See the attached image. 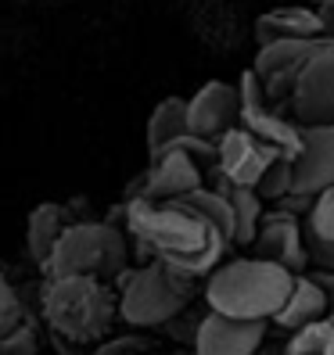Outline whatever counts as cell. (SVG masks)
Instances as JSON below:
<instances>
[{
  "label": "cell",
  "instance_id": "cell-16",
  "mask_svg": "<svg viewBox=\"0 0 334 355\" xmlns=\"http://www.w3.org/2000/svg\"><path fill=\"white\" fill-rule=\"evenodd\" d=\"M327 309H331V295H327V291L312 280V277H299V273H295L287 298H284V305L274 312V320H277L284 330H299V327H306V323H312V320L327 316Z\"/></svg>",
  "mask_w": 334,
  "mask_h": 355
},
{
  "label": "cell",
  "instance_id": "cell-25",
  "mask_svg": "<svg viewBox=\"0 0 334 355\" xmlns=\"http://www.w3.org/2000/svg\"><path fill=\"white\" fill-rule=\"evenodd\" d=\"M306 262L320 266V273H334V241L306 237Z\"/></svg>",
  "mask_w": 334,
  "mask_h": 355
},
{
  "label": "cell",
  "instance_id": "cell-14",
  "mask_svg": "<svg viewBox=\"0 0 334 355\" xmlns=\"http://www.w3.org/2000/svg\"><path fill=\"white\" fill-rule=\"evenodd\" d=\"M252 244H256L259 259L284 266L287 273H299V269L306 266V234H302L299 219L287 216V212L262 216Z\"/></svg>",
  "mask_w": 334,
  "mask_h": 355
},
{
  "label": "cell",
  "instance_id": "cell-27",
  "mask_svg": "<svg viewBox=\"0 0 334 355\" xmlns=\"http://www.w3.org/2000/svg\"><path fill=\"white\" fill-rule=\"evenodd\" d=\"M104 355H144V352H137V348H115V352H104Z\"/></svg>",
  "mask_w": 334,
  "mask_h": 355
},
{
  "label": "cell",
  "instance_id": "cell-24",
  "mask_svg": "<svg viewBox=\"0 0 334 355\" xmlns=\"http://www.w3.org/2000/svg\"><path fill=\"white\" fill-rule=\"evenodd\" d=\"M0 355H36V334L22 323L8 338H0Z\"/></svg>",
  "mask_w": 334,
  "mask_h": 355
},
{
  "label": "cell",
  "instance_id": "cell-8",
  "mask_svg": "<svg viewBox=\"0 0 334 355\" xmlns=\"http://www.w3.org/2000/svg\"><path fill=\"white\" fill-rule=\"evenodd\" d=\"M334 187V126H302V148L291 158V194L312 198Z\"/></svg>",
  "mask_w": 334,
  "mask_h": 355
},
{
  "label": "cell",
  "instance_id": "cell-10",
  "mask_svg": "<svg viewBox=\"0 0 334 355\" xmlns=\"http://www.w3.org/2000/svg\"><path fill=\"white\" fill-rule=\"evenodd\" d=\"M198 187H201V173H198L194 155L183 148H169L158 158H151V169L133 187V194L148 198V201H173V198L198 191Z\"/></svg>",
  "mask_w": 334,
  "mask_h": 355
},
{
  "label": "cell",
  "instance_id": "cell-6",
  "mask_svg": "<svg viewBox=\"0 0 334 355\" xmlns=\"http://www.w3.org/2000/svg\"><path fill=\"white\" fill-rule=\"evenodd\" d=\"M291 112L295 126H334V40L324 36L320 51L291 79Z\"/></svg>",
  "mask_w": 334,
  "mask_h": 355
},
{
  "label": "cell",
  "instance_id": "cell-28",
  "mask_svg": "<svg viewBox=\"0 0 334 355\" xmlns=\"http://www.w3.org/2000/svg\"><path fill=\"white\" fill-rule=\"evenodd\" d=\"M327 312H331V316H334V302H331V309H327Z\"/></svg>",
  "mask_w": 334,
  "mask_h": 355
},
{
  "label": "cell",
  "instance_id": "cell-9",
  "mask_svg": "<svg viewBox=\"0 0 334 355\" xmlns=\"http://www.w3.org/2000/svg\"><path fill=\"white\" fill-rule=\"evenodd\" d=\"M266 341L262 320H234L208 309L194 330V355H256Z\"/></svg>",
  "mask_w": 334,
  "mask_h": 355
},
{
  "label": "cell",
  "instance_id": "cell-29",
  "mask_svg": "<svg viewBox=\"0 0 334 355\" xmlns=\"http://www.w3.org/2000/svg\"><path fill=\"white\" fill-rule=\"evenodd\" d=\"M317 4H320V0H317Z\"/></svg>",
  "mask_w": 334,
  "mask_h": 355
},
{
  "label": "cell",
  "instance_id": "cell-1",
  "mask_svg": "<svg viewBox=\"0 0 334 355\" xmlns=\"http://www.w3.org/2000/svg\"><path fill=\"white\" fill-rule=\"evenodd\" d=\"M122 219L158 262L191 280L212 273L223 259V248L231 244L219 230H212L201 216L176 201H148L140 194H130L122 205Z\"/></svg>",
  "mask_w": 334,
  "mask_h": 355
},
{
  "label": "cell",
  "instance_id": "cell-15",
  "mask_svg": "<svg viewBox=\"0 0 334 355\" xmlns=\"http://www.w3.org/2000/svg\"><path fill=\"white\" fill-rule=\"evenodd\" d=\"M320 15L317 8H274L256 18V40L274 44V40H320Z\"/></svg>",
  "mask_w": 334,
  "mask_h": 355
},
{
  "label": "cell",
  "instance_id": "cell-13",
  "mask_svg": "<svg viewBox=\"0 0 334 355\" xmlns=\"http://www.w3.org/2000/svg\"><path fill=\"white\" fill-rule=\"evenodd\" d=\"M169 148H183L194 158H212V144L191 137V130H187V101L183 97L158 101L151 119H148V155L158 158Z\"/></svg>",
  "mask_w": 334,
  "mask_h": 355
},
{
  "label": "cell",
  "instance_id": "cell-11",
  "mask_svg": "<svg viewBox=\"0 0 334 355\" xmlns=\"http://www.w3.org/2000/svg\"><path fill=\"white\" fill-rule=\"evenodd\" d=\"M320 44H324V36L320 40H274V44H262L256 54L252 76L262 83L266 97L287 90L291 79L299 76V69L320 51Z\"/></svg>",
  "mask_w": 334,
  "mask_h": 355
},
{
  "label": "cell",
  "instance_id": "cell-17",
  "mask_svg": "<svg viewBox=\"0 0 334 355\" xmlns=\"http://www.w3.org/2000/svg\"><path fill=\"white\" fill-rule=\"evenodd\" d=\"M69 226V212L61 205H36L29 212V223H26V248H29V259L44 266L54 241L61 237V230Z\"/></svg>",
  "mask_w": 334,
  "mask_h": 355
},
{
  "label": "cell",
  "instance_id": "cell-23",
  "mask_svg": "<svg viewBox=\"0 0 334 355\" xmlns=\"http://www.w3.org/2000/svg\"><path fill=\"white\" fill-rule=\"evenodd\" d=\"M22 323H26L22 298H18V291L11 287V280L0 273V338H8V334Z\"/></svg>",
  "mask_w": 334,
  "mask_h": 355
},
{
  "label": "cell",
  "instance_id": "cell-3",
  "mask_svg": "<svg viewBox=\"0 0 334 355\" xmlns=\"http://www.w3.org/2000/svg\"><path fill=\"white\" fill-rule=\"evenodd\" d=\"M40 305L51 330L72 345L104 338L115 320V295L97 277H47Z\"/></svg>",
  "mask_w": 334,
  "mask_h": 355
},
{
  "label": "cell",
  "instance_id": "cell-26",
  "mask_svg": "<svg viewBox=\"0 0 334 355\" xmlns=\"http://www.w3.org/2000/svg\"><path fill=\"white\" fill-rule=\"evenodd\" d=\"M317 15H320V29H324V36L334 40V0H320Z\"/></svg>",
  "mask_w": 334,
  "mask_h": 355
},
{
  "label": "cell",
  "instance_id": "cell-5",
  "mask_svg": "<svg viewBox=\"0 0 334 355\" xmlns=\"http://www.w3.org/2000/svg\"><path fill=\"white\" fill-rule=\"evenodd\" d=\"M194 295V280L169 269L165 262H148L126 273L122 295L115 302V312L133 327H162L173 316H180L183 305Z\"/></svg>",
  "mask_w": 334,
  "mask_h": 355
},
{
  "label": "cell",
  "instance_id": "cell-22",
  "mask_svg": "<svg viewBox=\"0 0 334 355\" xmlns=\"http://www.w3.org/2000/svg\"><path fill=\"white\" fill-rule=\"evenodd\" d=\"M306 237L334 241V187H327V191L309 198V230H306Z\"/></svg>",
  "mask_w": 334,
  "mask_h": 355
},
{
  "label": "cell",
  "instance_id": "cell-20",
  "mask_svg": "<svg viewBox=\"0 0 334 355\" xmlns=\"http://www.w3.org/2000/svg\"><path fill=\"white\" fill-rule=\"evenodd\" d=\"M284 355H334V316H320L299 330H291Z\"/></svg>",
  "mask_w": 334,
  "mask_h": 355
},
{
  "label": "cell",
  "instance_id": "cell-12",
  "mask_svg": "<svg viewBox=\"0 0 334 355\" xmlns=\"http://www.w3.org/2000/svg\"><path fill=\"white\" fill-rule=\"evenodd\" d=\"M237 122V87L212 79L187 101V130L198 140H212Z\"/></svg>",
  "mask_w": 334,
  "mask_h": 355
},
{
  "label": "cell",
  "instance_id": "cell-21",
  "mask_svg": "<svg viewBox=\"0 0 334 355\" xmlns=\"http://www.w3.org/2000/svg\"><path fill=\"white\" fill-rule=\"evenodd\" d=\"M259 201H277V198H287L291 194V158L277 155L274 162L266 165V173L259 176V183L252 187Z\"/></svg>",
  "mask_w": 334,
  "mask_h": 355
},
{
  "label": "cell",
  "instance_id": "cell-18",
  "mask_svg": "<svg viewBox=\"0 0 334 355\" xmlns=\"http://www.w3.org/2000/svg\"><path fill=\"white\" fill-rule=\"evenodd\" d=\"M231 241L234 244H252L259 219H262V201L248 187H231Z\"/></svg>",
  "mask_w": 334,
  "mask_h": 355
},
{
  "label": "cell",
  "instance_id": "cell-19",
  "mask_svg": "<svg viewBox=\"0 0 334 355\" xmlns=\"http://www.w3.org/2000/svg\"><path fill=\"white\" fill-rule=\"evenodd\" d=\"M176 205L191 208L194 216H201L212 230H219V234L231 241V198L219 194V191H205V187H198V191L183 194V198H173Z\"/></svg>",
  "mask_w": 334,
  "mask_h": 355
},
{
  "label": "cell",
  "instance_id": "cell-2",
  "mask_svg": "<svg viewBox=\"0 0 334 355\" xmlns=\"http://www.w3.org/2000/svg\"><path fill=\"white\" fill-rule=\"evenodd\" d=\"M291 280L284 266L266 262V259H234L219 269L205 284V302L219 316L234 320H274V312L284 305Z\"/></svg>",
  "mask_w": 334,
  "mask_h": 355
},
{
  "label": "cell",
  "instance_id": "cell-7",
  "mask_svg": "<svg viewBox=\"0 0 334 355\" xmlns=\"http://www.w3.org/2000/svg\"><path fill=\"white\" fill-rule=\"evenodd\" d=\"M274 158H277V151L269 144H262L256 133H248L244 126H231L226 133H219L216 162H219L223 180L231 187H248L252 191Z\"/></svg>",
  "mask_w": 334,
  "mask_h": 355
},
{
  "label": "cell",
  "instance_id": "cell-4",
  "mask_svg": "<svg viewBox=\"0 0 334 355\" xmlns=\"http://www.w3.org/2000/svg\"><path fill=\"white\" fill-rule=\"evenodd\" d=\"M126 266V237L115 223H69L44 262L47 277H119Z\"/></svg>",
  "mask_w": 334,
  "mask_h": 355
}]
</instances>
